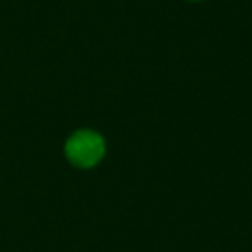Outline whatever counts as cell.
<instances>
[{"label":"cell","mask_w":252,"mask_h":252,"mask_svg":"<svg viewBox=\"0 0 252 252\" xmlns=\"http://www.w3.org/2000/svg\"><path fill=\"white\" fill-rule=\"evenodd\" d=\"M66 158L74 168H95L105 156V140L98 131L78 130L66 140Z\"/></svg>","instance_id":"obj_1"},{"label":"cell","mask_w":252,"mask_h":252,"mask_svg":"<svg viewBox=\"0 0 252 252\" xmlns=\"http://www.w3.org/2000/svg\"><path fill=\"white\" fill-rule=\"evenodd\" d=\"M189 2H200V0H189Z\"/></svg>","instance_id":"obj_2"}]
</instances>
